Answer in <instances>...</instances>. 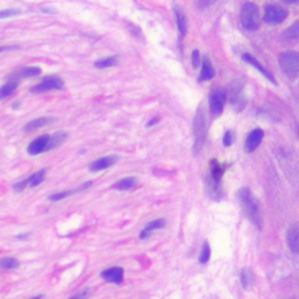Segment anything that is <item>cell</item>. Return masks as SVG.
<instances>
[{"label": "cell", "instance_id": "3", "mask_svg": "<svg viewBox=\"0 0 299 299\" xmlns=\"http://www.w3.org/2000/svg\"><path fill=\"white\" fill-rule=\"evenodd\" d=\"M241 23L247 31H256L261 23L258 7L253 2H247L241 10Z\"/></svg>", "mask_w": 299, "mask_h": 299}, {"label": "cell", "instance_id": "13", "mask_svg": "<svg viewBox=\"0 0 299 299\" xmlns=\"http://www.w3.org/2000/svg\"><path fill=\"white\" fill-rule=\"evenodd\" d=\"M165 224H166V221L164 219H157V220L151 221V222H149L148 224H146L145 228L140 232L139 238L143 241L148 240V238L151 237L152 233H153L154 230L163 229L164 227H165Z\"/></svg>", "mask_w": 299, "mask_h": 299}, {"label": "cell", "instance_id": "38", "mask_svg": "<svg viewBox=\"0 0 299 299\" xmlns=\"http://www.w3.org/2000/svg\"><path fill=\"white\" fill-rule=\"evenodd\" d=\"M43 295H39V296H35V297H32L29 299H43Z\"/></svg>", "mask_w": 299, "mask_h": 299}, {"label": "cell", "instance_id": "19", "mask_svg": "<svg viewBox=\"0 0 299 299\" xmlns=\"http://www.w3.org/2000/svg\"><path fill=\"white\" fill-rule=\"evenodd\" d=\"M41 74V69L39 67H26L19 70L14 75L13 80L18 79H28V77H37Z\"/></svg>", "mask_w": 299, "mask_h": 299}, {"label": "cell", "instance_id": "9", "mask_svg": "<svg viewBox=\"0 0 299 299\" xmlns=\"http://www.w3.org/2000/svg\"><path fill=\"white\" fill-rule=\"evenodd\" d=\"M101 277L107 283L121 284L124 279V270L121 267H112L102 271Z\"/></svg>", "mask_w": 299, "mask_h": 299}, {"label": "cell", "instance_id": "29", "mask_svg": "<svg viewBox=\"0 0 299 299\" xmlns=\"http://www.w3.org/2000/svg\"><path fill=\"white\" fill-rule=\"evenodd\" d=\"M20 11L16 10V8H7V10L0 11V19H7V18H12L19 16Z\"/></svg>", "mask_w": 299, "mask_h": 299}, {"label": "cell", "instance_id": "28", "mask_svg": "<svg viewBox=\"0 0 299 299\" xmlns=\"http://www.w3.org/2000/svg\"><path fill=\"white\" fill-rule=\"evenodd\" d=\"M209 257H211V248H209V244L207 242H205V244L202 246L201 254H200L199 261L200 263H202V264H205V263L208 262Z\"/></svg>", "mask_w": 299, "mask_h": 299}, {"label": "cell", "instance_id": "39", "mask_svg": "<svg viewBox=\"0 0 299 299\" xmlns=\"http://www.w3.org/2000/svg\"><path fill=\"white\" fill-rule=\"evenodd\" d=\"M28 237V234H25V235H19L18 236V238H20V240H22V238H26Z\"/></svg>", "mask_w": 299, "mask_h": 299}, {"label": "cell", "instance_id": "17", "mask_svg": "<svg viewBox=\"0 0 299 299\" xmlns=\"http://www.w3.org/2000/svg\"><path fill=\"white\" fill-rule=\"evenodd\" d=\"M173 10H174L176 26H178L179 32H180L182 35H185V34H186V32H187V19H186V16H185L184 11H182L180 7H178V6H174V7H173Z\"/></svg>", "mask_w": 299, "mask_h": 299}, {"label": "cell", "instance_id": "24", "mask_svg": "<svg viewBox=\"0 0 299 299\" xmlns=\"http://www.w3.org/2000/svg\"><path fill=\"white\" fill-rule=\"evenodd\" d=\"M20 262L19 259L14 258V257H5V258L0 259V269L2 270H11V269L19 268Z\"/></svg>", "mask_w": 299, "mask_h": 299}, {"label": "cell", "instance_id": "2", "mask_svg": "<svg viewBox=\"0 0 299 299\" xmlns=\"http://www.w3.org/2000/svg\"><path fill=\"white\" fill-rule=\"evenodd\" d=\"M280 69L289 79H298L299 77V52H285L282 53L278 60Z\"/></svg>", "mask_w": 299, "mask_h": 299}, {"label": "cell", "instance_id": "27", "mask_svg": "<svg viewBox=\"0 0 299 299\" xmlns=\"http://www.w3.org/2000/svg\"><path fill=\"white\" fill-rule=\"evenodd\" d=\"M73 193H76V190H74V191H64V192L55 193V194H53V195H49L48 200H49V201H53V202H58V201H61V200H64V199L69 198V196Z\"/></svg>", "mask_w": 299, "mask_h": 299}, {"label": "cell", "instance_id": "34", "mask_svg": "<svg viewBox=\"0 0 299 299\" xmlns=\"http://www.w3.org/2000/svg\"><path fill=\"white\" fill-rule=\"evenodd\" d=\"M200 53H199V50H193V53H192V64H193V67L194 68H196V67H199L200 65Z\"/></svg>", "mask_w": 299, "mask_h": 299}, {"label": "cell", "instance_id": "31", "mask_svg": "<svg viewBox=\"0 0 299 299\" xmlns=\"http://www.w3.org/2000/svg\"><path fill=\"white\" fill-rule=\"evenodd\" d=\"M216 0H196V6L200 10H203V8H207L211 5H213Z\"/></svg>", "mask_w": 299, "mask_h": 299}, {"label": "cell", "instance_id": "5", "mask_svg": "<svg viewBox=\"0 0 299 299\" xmlns=\"http://www.w3.org/2000/svg\"><path fill=\"white\" fill-rule=\"evenodd\" d=\"M64 80L60 79L59 76H47L39 82L38 85L32 86L29 90L34 94H41V92H46L50 90H59V89L64 88Z\"/></svg>", "mask_w": 299, "mask_h": 299}, {"label": "cell", "instance_id": "22", "mask_svg": "<svg viewBox=\"0 0 299 299\" xmlns=\"http://www.w3.org/2000/svg\"><path fill=\"white\" fill-rule=\"evenodd\" d=\"M117 64H118L117 56H107V58L101 59L95 62V67L98 68V69H107V68L115 67Z\"/></svg>", "mask_w": 299, "mask_h": 299}, {"label": "cell", "instance_id": "8", "mask_svg": "<svg viewBox=\"0 0 299 299\" xmlns=\"http://www.w3.org/2000/svg\"><path fill=\"white\" fill-rule=\"evenodd\" d=\"M49 134H43V136L38 137L34 139L27 148V152L31 155H38L43 153V152L49 151Z\"/></svg>", "mask_w": 299, "mask_h": 299}, {"label": "cell", "instance_id": "6", "mask_svg": "<svg viewBox=\"0 0 299 299\" xmlns=\"http://www.w3.org/2000/svg\"><path fill=\"white\" fill-rule=\"evenodd\" d=\"M286 18H288V11L278 5H268L264 10V16H263L264 21L271 25L283 22Z\"/></svg>", "mask_w": 299, "mask_h": 299}, {"label": "cell", "instance_id": "21", "mask_svg": "<svg viewBox=\"0 0 299 299\" xmlns=\"http://www.w3.org/2000/svg\"><path fill=\"white\" fill-rule=\"evenodd\" d=\"M214 75L215 71L213 69V65L209 62L208 59H205V61L202 62L201 73H200V81L212 80L214 77Z\"/></svg>", "mask_w": 299, "mask_h": 299}, {"label": "cell", "instance_id": "32", "mask_svg": "<svg viewBox=\"0 0 299 299\" xmlns=\"http://www.w3.org/2000/svg\"><path fill=\"white\" fill-rule=\"evenodd\" d=\"M233 142H234V136H233L232 131H227V132L224 133V137H223V145L230 146L233 144Z\"/></svg>", "mask_w": 299, "mask_h": 299}, {"label": "cell", "instance_id": "1", "mask_svg": "<svg viewBox=\"0 0 299 299\" xmlns=\"http://www.w3.org/2000/svg\"><path fill=\"white\" fill-rule=\"evenodd\" d=\"M238 199L246 212L247 216L249 217L251 223L255 224L257 228H262L263 219H262V211L261 205H259L258 200L255 198L249 188L243 187L238 191Z\"/></svg>", "mask_w": 299, "mask_h": 299}, {"label": "cell", "instance_id": "18", "mask_svg": "<svg viewBox=\"0 0 299 299\" xmlns=\"http://www.w3.org/2000/svg\"><path fill=\"white\" fill-rule=\"evenodd\" d=\"M18 85H19L18 80H11L8 81L7 83H5L2 86H0V101L10 97L11 95L17 90Z\"/></svg>", "mask_w": 299, "mask_h": 299}, {"label": "cell", "instance_id": "36", "mask_svg": "<svg viewBox=\"0 0 299 299\" xmlns=\"http://www.w3.org/2000/svg\"><path fill=\"white\" fill-rule=\"evenodd\" d=\"M158 122H159V117H155V118H152V119H151V121H150V122H149V123H148V124H146V125H148V127L150 128V127H152V125H155V124H157V123H158Z\"/></svg>", "mask_w": 299, "mask_h": 299}, {"label": "cell", "instance_id": "16", "mask_svg": "<svg viewBox=\"0 0 299 299\" xmlns=\"http://www.w3.org/2000/svg\"><path fill=\"white\" fill-rule=\"evenodd\" d=\"M50 123H52V119L48 117H41V118L33 119V121H29L28 123L23 127V130H25V132H32V131L38 130V128L47 127V125Z\"/></svg>", "mask_w": 299, "mask_h": 299}, {"label": "cell", "instance_id": "12", "mask_svg": "<svg viewBox=\"0 0 299 299\" xmlns=\"http://www.w3.org/2000/svg\"><path fill=\"white\" fill-rule=\"evenodd\" d=\"M286 242H288L289 249L294 254H299V227L291 226L286 234Z\"/></svg>", "mask_w": 299, "mask_h": 299}, {"label": "cell", "instance_id": "23", "mask_svg": "<svg viewBox=\"0 0 299 299\" xmlns=\"http://www.w3.org/2000/svg\"><path fill=\"white\" fill-rule=\"evenodd\" d=\"M284 37L291 41L299 40V20H297L295 23H292V25L284 32Z\"/></svg>", "mask_w": 299, "mask_h": 299}, {"label": "cell", "instance_id": "20", "mask_svg": "<svg viewBox=\"0 0 299 299\" xmlns=\"http://www.w3.org/2000/svg\"><path fill=\"white\" fill-rule=\"evenodd\" d=\"M67 137L68 134L67 132H64V131H58V132L53 133L49 139V151L50 150L59 148L61 144H64L65 139H67Z\"/></svg>", "mask_w": 299, "mask_h": 299}, {"label": "cell", "instance_id": "37", "mask_svg": "<svg viewBox=\"0 0 299 299\" xmlns=\"http://www.w3.org/2000/svg\"><path fill=\"white\" fill-rule=\"evenodd\" d=\"M284 2H288V4H296V2H298L299 0H283Z\"/></svg>", "mask_w": 299, "mask_h": 299}, {"label": "cell", "instance_id": "40", "mask_svg": "<svg viewBox=\"0 0 299 299\" xmlns=\"http://www.w3.org/2000/svg\"><path fill=\"white\" fill-rule=\"evenodd\" d=\"M297 134H298V138H299V127L297 128Z\"/></svg>", "mask_w": 299, "mask_h": 299}, {"label": "cell", "instance_id": "11", "mask_svg": "<svg viewBox=\"0 0 299 299\" xmlns=\"http://www.w3.org/2000/svg\"><path fill=\"white\" fill-rule=\"evenodd\" d=\"M263 137H264V132L262 128H255L249 133L246 140V150L248 152H253L258 148L259 144L262 143Z\"/></svg>", "mask_w": 299, "mask_h": 299}, {"label": "cell", "instance_id": "26", "mask_svg": "<svg viewBox=\"0 0 299 299\" xmlns=\"http://www.w3.org/2000/svg\"><path fill=\"white\" fill-rule=\"evenodd\" d=\"M241 283L243 288H249L254 283V274L251 273L250 269H243L241 273Z\"/></svg>", "mask_w": 299, "mask_h": 299}, {"label": "cell", "instance_id": "10", "mask_svg": "<svg viewBox=\"0 0 299 299\" xmlns=\"http://www.w3.org/2000/svg\"><path fill=\"white\" fill-rule=\"evenodd\" d=\"M118 160L117 155H107V157L100 158V159L94 160L89 166V171L91 172H100L104 171V170L111 167L116 161Z\"/></svg>", "mask_w": 299, "mask_h": 299}, {"label": "cell", "instance_id": "25", "mask_svg": "<svg viewBox=\"0 0 299 299\" xmlns=\"http://www.w3.org/2000/svg\"><path fill=\"white\" fill-rule=\"evenodd\" d=\"M44 178H46V170H41V171H38L35 172L34 174H32L27 180H28L29 186L37 187L41 182H43Z\"/></svg>", "mask_w": 299, "mask_h": 299}, {"label": "cell", "instance_id": "4", "mask_svg": "<svg viewBox=\"0 0 299 299\" xmlns=\"http://www.w3.org/2000/svg\"><path fill=\"white\" fill-rule=\"evenodd\" d=\"M193 133H194V151L198 153L202 149L203 143L206 139V133H207V121H206L205 112L202 107H200L196 112L195 118H194L193 124Z\"/></svg>", "mask_w": 299, "mask_h": 299}, {"label": "cell", "instance_id": "7", "mask_svg": "<svg viewBox=\"0 0 299 299\" xmlns=\"http://www.w3.org/2000/svg\"><path fill=\"white\" fill-rule=\"evenodd\" d=\"M227 94L224 89L216 88L209 95V107H211V111L214 115H220L223 111L224 103H226Z\"/></svg>", "mask_w": 299, "mask_h": 299}, {"label": "cell", "instance_id": "35", "mask_svg": "<svg viewBox=\"0 0 299 299\" xmlns=\"http://www.w3.org/2000/svg\"><path fill=\"white\" fill-rule=\"evenodd\" d=\"M17 48V47H13V46H0V54L4 53V52H7V50H12Z\"/></svg>", "mask_w": 299, "mask_h": 299}, {"label": "cell", "instance_id": "33", "mask_svg": "<svg viewBox=\"0 0 299 299\" xmlns=\"http://www.w3.org/2000/svg\"><path fill=\"white\" fill-rule=\"evenodd\" d=\"M27 185H28V180L26 179V180H21V181L17 182V184H14L13 188L16 192H22V191L26 188Z\"/></svg>", "mask_w": 299, "mask_h": 299}, {"label": "cell", "instance_id": "15", "mask_svg": "<svg viewBox=\"0 0 299 299\" xmlns=\"http://www.w3.org/2000/svg\"><path fill=\"white\" fill-rule=\"evenodd\" d=\"M137 186V179L134 176H127L112 185L113 190L117 191H130Z\"/></svg>", "mask_w": 299, "mask_h": 299}, {"label": "cell", "instance_id": "14", "mask_svg": "<svg viewBox=\"0 0 299 299\" xmlns=\"http://www.w3.org/2000/svg\"><path fill=\"white\" fill-rule=\"evenodd\" d=\"M243 60L246 62H248V64H251L253 65L254 68H256L257 70L259 71V73H261L262 75H264L265 77H267V79L269 80V81H271V82L273 83H275V85H276V80H275V77H274V75L270 73V71H269L268 69H265L264 67H263V65L259 64L258 61H257V60L254 58V56H251L250 54H243Z\"/></svg>", "mask_w": 299, "mask_h": 299}, {"label": "cell", "instance_id": "30", "mask_svg": "<svg viewBox=\"0 0 299 299\" xmlns=\"http://www.w3.org/2000/svg\"><path fill=\"white\" fill-rule=\"evenodd\" d=\"M89 296H90V291L88 289L82 290V291L77 292L76 295H74L73 297L68 298V299H89Z\"/></svg>", "mask_w": 299, "mask_h": 299}]
</instances>
